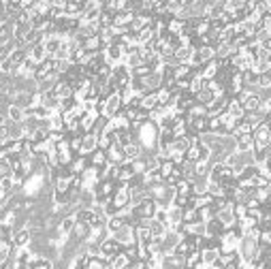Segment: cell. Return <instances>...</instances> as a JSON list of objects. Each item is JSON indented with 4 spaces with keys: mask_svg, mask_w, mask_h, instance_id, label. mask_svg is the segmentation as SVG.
<instances>
[{
    "mask_svg": "<svg viewBox=\"0 0 271 269\" xmlns=\"http://www.w3.org/2000/svg\"><path fill=\"white\" fill-rule=\"evenodd\" d=\"M258 246H260L258 239H254L252 235H243L241 241H239V254H241V258L254 263V260L258 258Z\"/></svg>",
    "mask_w": 271,
    "mask_h": 269,
    "instance_id": "obj_1",
    "label": "cell"
},
{
    "mask_svg": "<svg viewBox=\"0 0 271 269\" xmlns=\"http://www.w3.org/2000/svg\"><path fill=\"white\" fill-rule=\"evenodd\" d=\"M156 212H158V203L154 199H146L143 203H139L137 207H132V216L137 218V220H152V218L156 216Z\"/></svg>",
    "mask_w": 271,
    "mask_h": 269,
    "instance_id": "obj_2",
    "label": "cell"
},
{
    "mask_svg": "<svg viewBox=\"0 0 271 269\" xmlns=\"http://www.w3.org/2000/svg\"><path fill=\"white\" fill-rule=\"evenodd\" d=\"M111 237L120 243V246H124V248H128V246H132V243H137V229L134 226H130V224H124L122 229H117Z\"/></svg>",
    "mask_w": 271,
    "mask_h": 269,
    "instance_id": "obj_3",
    "label": "cell"
},
{
    "mask_svg": "<svg viewBox=\"0 0 271 269\" xmlns=\"http://www.w3.org/2000/svg\"><path fill=\"white\" fill-rule=\"evenodd\" d=\"M252 137H254V150H262V148L271 146V126L260 124L258 128H254Z\"/></svg>",
    "mask_w": 271,
    "mask_h": 269,
    "instance_id": "obj_4",
    "label": "cell"
},
{
    "mask_svg": "<svg viewBox=\"0 0 271 269\" xmlns=\"http://www.w3.org/2000/svg\"><path fill=\"white\" fill-rule=\"evenodd\" d=\"M182 239H184V237H182L180 233L173 231V229H169L167 235L163 237V252H165V254H173L175 248L180 246V241H182Z\"/></svg>",
    "mask_w": 271,
    "mask_h": 269,
    "instance_id": "obj_5",
    "label": "cell"
},
{
    "mask_svg": "<svg viewBox=\"0 0 271 269\" xmlns=\"http://www.w3.org/2000/svg\"><path fill=\"white\" fill-rule=\"evenodd\" d=\"M107 158H109V165H126L128 163L126 152H124V146H120L117 141L107 150Z\"/></svg>",
    "mask_w": 271,
    "mask_h": 269,
    "instance_id": "obj_6",
    "label": "cell"
},
{
    "mask_svg": "<svg viewBox=\"0 0 271 269\" xmlns=\"http://www.w3.org/2000/svg\"><path fill=\"white\" fill-rule=\"evenodd\" d=\"M120 252H124V246H120L113 237H109V239H105L103 243H100V256H105L107 260L113 258L115 254H120Z\"/></svg>",
    "mask_w": 271,
    "mask_h": 269,
    "instance_id": "obj_7",
    "label": "cell"
},
{
    "mask_svg": "<svg viewBox=\"0 0 271 269\" xmlns=\"http://www.w3.org/2000/svg\"><path fill=\"white\" fill-rule=\"evenodd\" d=\"M216 218L220 222L224 224V229H233V226L237 224V216H235V209H233V203L224 207V209H220V212L216 214Z\"/></svg>",
    "mask_w": 271,
    "mask_h": 269,
    "instance_id": "obj_8",
    "label": "cell"
},
{
    "mask_svg": "<svg viewBox=\"0 0 271 269\" xmlns=\"http://www.w3.org/2000/svg\"><path fill=\"white\" fill-rule=\"evenodd\" d=\"M98 150V137L92 132H86L83 134V141H81V154L79 156H90L92 152Z\"/></svg>",
    "mask_w": 271,
    "mask_h": 269,
    "instance_id": "obj_9",
    "label": "cell"
},
{
    "mask_svg": "<svg viewBox=\"0 0 271 269\" xmlns=\"http://www.w3.org/2000/svg\"><path fill=\"white\" fill-rule=\"evenodd\" d=\"M32 98H35V94H28V92H15L13 105L20 107L22 111H28V109H32Z\"/></svg>",
    "mask_w": 271,
    "mask_h": 269,
    "instance_id": "obj_10",
    "label": "cell"
},
{
    "mask_svg": "<svg viewBox=\"0 0 271 269\" xmlns=\"http://www.w3.org/2000/svg\"><path fill=\"white\" fill-rule=\"evenodd\" d=\"M88 161L92 167H96V169H103V167L109 165V158H107V152L105 150H96V152H92L88 156Z\"/></svg>",
    "mask_w": 271,
    "mask_h": 269,
    "instance_id": "obj_11",
    "label": "cell"
},
{
    "mask_svg": "<svg viewBox=\"0 0 271 269\" xmlns=\"http://www.w3.org/2000/svg\"><path fill=\"white\" fill-rule=\"evenodd\" d=\"M30 241H32V231L30 229H22V231H18L13 235V243L18 248H28Z\"/></svg>",
    "mask_w": 271,
    "mask_h": 269,
    "instance_id": "obj_12",
    "label": "cell"
},
{
    "mask_svg": "<svg viewBox=\"0 0 271 269\" xmlns=\"http://www.w3.org/2000/svg\"><path fill=\"white\" fill-rule=\"evenodd\" d=\"M158 105H160V100H158L156 92H152V94H146V96L141 98V109H143V111H148V113L154 111Z\"/></svg>",
    "mask_w": 271,
    "mask_h": 269,
    "instance_id": "obj_13",
    "label": "cell"
},
{
    "mask_svg": "<svg viewBox=\"0 0 271 269\" xmlns=\"http://www.w3.org/2000/svg\"><path fill=\"white\" fill-rule=\"evenodd\" d=\"M124 152H126V158H128V163L130 161H137V158L143 156V146L139 144V141H132V144H128L124 148Z\"/></svg>",
    "mask_w": 271,
    "mask_h": 269,
    "instance_id": "obj_14",
    "label": "cell"
},
{
    "mask_svg": "<svg viewBox=\"0 0 271 269\" xmlns=\"http://www.w3.org/2000/svg\"><path fill=\"white\" fill-rule=\"evenodd\" d=\"M207 192H209V178H197L192 182V195L194 197L207 195Z\"/></svg>",
    "mask_w": 271,
    "mask_h": 269,
    "instance_id": "obj_15",
    "label": "cell"
},
{
    "mask_svg": "<svg viewBox=\"0 0 271 269\" xmlns=\"http://www.w3.org/2000/svg\"><path fill=\"white\" fill-rule=\"evenodd\" d=\"M220 252L218 248H207V250H203L201 252V258H203V265H216L218 260H220Z\"/></svg>",
    "mask_w": 271,
    "mask_h": 269,
    "instance_id": "obj_16",
    "label": "cell"
},
{
    "mask_svg": "<svg viewBox=\"0 0 271 269\" xmlns=\"http://www.w3.org/2000/svg\"><path fill=\"white\" fill-rule=\"evenodd\" d=\"M180 169H182L184 180H188V182H194V180H197V163L184 161V165H180Z\"/></svg>",
    "mask_w": 271,
    "mask_h": 269,
    "instance_id": "obj_17",
    "label": "cell"
},
{
    "mask_svg": "<svg viewBox=\"0 0 271 269\" xmlns=\"http://www.w3.org/2000/svg\"><path fill=\"white\" fill-rule=\"evenodd\" d=\"M90 167V161H88V156H77L75 161L71 163V171L73 175H83V171H86Z\"/></svg>",
    "mask_w": 271,
    "mask_h": 269,
    "instance_id": "obj_18",
    "label": "cell"
},
{
    "mask_svg": "<svg viewBox=\"0 0 271 269\" xmlns=\"http://www.w3.org/2000/svg\"><path fill=\"white\" fill-rule=\"evenodd\" d=\"M262 105H265V103H262V100H260L258 96L250 94L248 98H245V103H243V111H245V113H256Z\"/></svg>",
    "mask_w": 271,
    "mask_h": 269,
    "instance_id": "obj_19",
    "label": "cell"
},
{
    "mask_svg": "<svg viewBox=\"0 0 271 269\" xmlns=\"http://www.w3.org/2000/svg\"><path fill=\"white\" fill-rule=\"evenodd\" d=\"M130 265V258L124 254V252H120V254H115L113 258H109V269H126Z\"/></svg>",
    "mask_w": 271,
    "mask_h": 269,
    "instance_id": "obj_20",
    "label": "cell"
},
{
    "mask_svg": "<svg viewBox=\"0 0 271 269\" xmlns=\"http://www.w3.org/2000/svg\"><path fill=\"white\" fill-rule=\"evenodd\" d=\"M214 100H216V94L211 90H201L199 94H197V103H201V105H205V107H211L214 105Z\"/></svg>",
    "mask_w": 271,
    "mask_h": 269,
    "instance_id": "obj_21",
    "label": "cell"
},
{
    "mask_svg": "<svg viewBox=\"0 0 271 269\" xmlns=\"http://www.w3.org/2000/svg\"><path fill=\"white\" fill-rule=\"evenodd\" d=\"M228 113H231L235 120H243V117H245L243 105L239 103V100H235V98H231V105H228Z\"/></svg>",
    "mask_w": 271,
    "mask_h": 269,
    "instance_id": "obj_22",
    "label": "cell"
},
{
    "mask_svg": "<svg viewBox=\"0 0 271 269\" xmlns=\"http://www.w3.org/2000/svg\"><path fill=\"white\" fill-rule=\"evenodd\" d=\"M177 169V165L173 163V161H163V165H160V175H163V180H167V178H171L173 175V171Z\"/></svg>",
    "mask_w": 271,
    "mask_h": 269,
    "instance_id": "obj_23",
    "label": "cell"
},
{
    "mask_svg": "<svg viewBox=\"0 0 271 269\" xmlns=\"http://www.w3.org/2000/svg\"><path fill=\"white\" fill-rule=\"evenodd\" d=\"M124 224H126V222L122 220V218H120V216H113V218H109V222H107V229H109V233H111V235H113V233H115L117 229H122V226H124Z\"/></svg>",
    "mask_w": 271,
    "mask_h": 269,
    "instance_id": "obj_24",
    "label": "cell"
},
{
    "mask_svg": "<svg viewBox=\"0 0 271 269\" xmlns=\"http://www.w3.org/2000/svg\"><path fill=\"white\" fill-rule=\"evenodd\" d=\"M260 243H267V246H271V231H262Z\"/></svg>",
    "mask_w": 271,
    "mask_h": 269,
    "instance_id": "obj_25",
    "label": "cell"
}]
</instances>
